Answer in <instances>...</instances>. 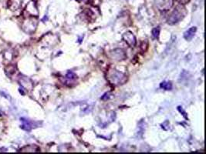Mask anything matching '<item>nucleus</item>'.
Instances as JSON below:
<instances>
[{
	"instance_id": "0eeeda50",
	"label": "nucleus",
	"mask_w": 206,
	"mask_h": 154,
	"mask_svg": "<svg viewBox=\"0 0 206 154\" xmlns=\"http://www.w3.org/2000/svg\"><path fill=\"white\" fill-rule=\"evenodd\" d=\"M76 79H77V76L73 72H70V71L68 72V73L66 74V76L65 77V80H66V83H73V82H74V80Z\"/></svg>"
},
{
	"instance_id": "423d86ee",
	"label": "nucleus",
	"mask_w": 206,
	"mask_h": 154,
	"mask_svg": "<svg viewBox=\"0 0 206 154\" xmlns=\"http://www.w3.org/2000/svg\"><path fill=\"white\" fill-rule=\"evenodd\" d=\"M21 121L22 122V128L25 130H27V131H29L32 130V122L29 119H24V118H22L21 119Z\"/></svg>"
},
{
	"instance_id": "20e7f679",
	"label": "nucleus",
	"mask_w": 206,
	"mask_h": 154,
	"mask_svg": "<svg viewBox=\"0 0 206 154\" xmlns=\"http://www.w3.org/2000/svg\"><path fill=\"white\" fill-rule=\"evenodd\" d=\"M8 3V8L13 11H16L20 7L21 0H9Z\"/></svg>"
},
{
	"instance_id": "9b49d317",
	"label": "nucleus",
	"mask_w": 206,
	"mask_h": 154,
	"mask_svg": "<svg viewBox=\"0 0 206 154\" xmlns=\"http://www.w3.org/2000/svg\"><path fill=\"white\" fill-rule=\"evenodd\" d=\"M179 2H181V3H182V4H185L186 2H188L189 0H178Z\"/></svg>"
},
{
	"instance_id": "9d476101",
	"label": "nucleus",
	"mask_w": 206,
	"mask_h": 154,
	"mask_svg": "<svg viewBox=\"0 0 206 154\" xmlns=\"http://www.w3.org/2000/svg\"><path fill=\"white\" fill-rule=\"evenodd\" d=\"M159 32H160V29H159V27L154 28V29L152 30V36H153L154 39H158V36H159Z\"/></svg>"
},
{
	"instance_id": "f03ea898",
	"label": "nucleus",
	"mask_w": 206,
	"mask_h": 154,
	"mask_svg": "<svg viewBox=\"0 0 206 154\" xmlns=\"http://www.w3.org/2000/svg\"><path fill=\"white\" fill-rule=\"evenodd\" d=\"M26 12H28L29 15H32L33 16H36L38 15V10H37L36 5L33 1L28 3L26 8Z\"/></svg>"
},
{
	"instance_id": "1a4fd4ad",
	"label": "nucleus",
	"mask_w": 206,
	"mask_h": 154,
	"mask_svg": "<svg viewBox=\"0 0 206 154\" xmlns=\"http://www.w3.org/2000/svg\"><path fill=\"white\" fill-rule=\"evenodd\" d=\"M161 88L164 89L165 90H170L172 88V84L170 82H163L161 83Z\"/></svg>"
},
{
	"instance_id": "6e6552de",
	"label": "nucleus",
	"mask_w": 206,
	"mask_h": 154,
	"mask_svg": "<svg viewBox=\"0 0 206 154\" xmlns=\"http://www.w3.org/2000/svg\"><path fill=\"white\" fill-rule=\"evenodd\" d=\"M5 74H6L7 76H9V77H11L12 76H13V75L15 74L16 71V67L14 66H7V67L5 68Z\"/></svg>"
},
{
	"instance_id": "f257e3e1",
	"label": "nucleus",
	"mask_w": 206,
	"mask_h": 154,
	"mask_svg": "<svg viewBox=\"0 0 206 154\" xmlns=\"http://www.w3.org/2000/svg\"><path fill=\"white\" fill-rule=\"evenodd\" d=\"M123 38H124V41L130 47H134L136 45V39H135V36L133 35L132 32H127L124 33Z\"/></svg>"
},
{
	"instance_id": "7ed1b4c3",
	"label": "nucleus",
	"mask_w": 206,
	"mask_h": 154,
	"mask_svg": "<svg viewBox=\"0 0 206 154\" xmlns=\"http://www.w3.org/2000/svg\"><path fill=\"white\" fill-rule=\"evenodd\" d=\"M182 19V13L181 12L178 10V9H175L172 14L171 15L170 18L168 19V23H171V24H174V23H176L178 22L180 19Z\"/></svg>"
},
{
	"instance_id": "39448f33",
	"label": "nucleus",
	"mask_w": 206,
	"mask_h": 154,
	"mask_svg": "<svg viewBox=\"0 0 206 154\" xmlns=\"http://www.w3.org/2000/svg\"><path fill=\"white\" fill-rule=\"evenodd\" d=\"M196 30H197L196 27H191L188 31H186L185 34H184V37H185L186 40L190 41L191 39H192V38L194 37V36L195 34Z\"/></svg>"
}]
</instances>
